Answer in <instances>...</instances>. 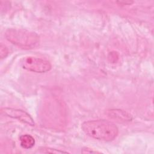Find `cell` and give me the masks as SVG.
Masks as SVG:
<instances>
[{"label": "cell", "mask_w": 154, "mask_h": 154, "mask_svg": "<svg viewBox=\"0 0 154 154\" xmlns=\"http://www.w3.org/2000/svg\"><path fill=\"white\" fill-rule=\"evenodd\" d=\"M40 153H67V152L63 151V150H60L58 149H51L49 147H42L39 149Z\"/></svg>", "instance_id": "7"}, {"label": "cell", "mask_w": 154, "mask_h": 154, "mask_svg": "<svg viewBox=\"0 0 154 154\" xmlns=\"http://www.w3.org/2000/svg\"><path fill=\"white\" fill-rule=\"evenodd\" d=\"M107 114L112 119L118 122H129L132 120V116L126 111L119 109H112L108 111Z\"/></svg>", "instance_id": "5"}, {"label": "cell", "mask_w": 154, "mask_h": 154, "mask_svg": "<svg viewBox=\"0 0 154 154\" xmlns=\"http://www.w3.org/2000/svg\"><path fill=\"white\" fill-rule=\"evenodd\" d=\"M81 128L89 137L104 141L114 140L119 134L118 128L115 124L105 120L85 122L82 124Z\"/></svg>", "instance_id": "1"}, {"label": "cell", "mask_w": 154, "mask_h": 154, "mask_svg": "<svg viewBox=\"0 0 154 154\" xmlns=\"http://www.w3.org/2000/svg\"><path fill=\"white\" fill-rule=\"evenodd\" d=\"M21 65L23 69L36 73H45L51 69V64L49 61L32 56L22 58Z\"/></svg>", "instance_id": "3"}, {"label": "cell", "mask_w": 154, "mask_h": 154, "mask_svg": "<svg viewBox=\"0 0 154 154\" xmlns=\"http://www.w3.org/2000/svg\"><path fill=\"white\" fill-rule=\"evenodd\" d=\"M117 2H119L120 4H123V5H131L133 2L126 1H117Z\"/></svg>", "instance_id": "10"}, {"label": "cell", "mask_w": 154, "mask_h": 154, "mask_svg": "<svg viewBox=\"0 0 154 154\" xmlns=\"http://www.w3.org/2000/svg\"><path fill=\"white\" fill-rule=\"evenodd\" d=\"M8 54V49L7 48L2 45V43L1 44V46H0V57L1 59H3L4 58H5L7 55Z\"/></svg>", "instance_id": "8"}, {"label": "cell", "mask_w": 154, "mask_h": 154, "mask_svg": "<svg viewBox=\"0 0 154 154\" xmlns=\"http://www.w3.org/2000/svg\"><path fill=\"white\" fill-rule=\"evenodd\" d=\"M5 36L8 42L25 49H34L40 42L37 34L23 29H8L5 32Z\"/></svg>", "instance_id": "2"}, {"label": "cell", "mask_w": 154, "mask_h": 154, "mask_svg": "<svg viewBox=\"0 0 154 154\" xmlns=\"http://www.w3.org/2000/svg\"><path fill=\"white\" fill-rule=\"evenodd\" d=\"M20 144L22 148L26 149H31L35 144L34 138L29 134L22 135L19 138Z\"/></svg>", "instance_id": "6"}, {"label": "cell", "mask_w": 154, "mask_h": 154, "mask_svg": "<svg viewBox=\"0 0 154 154\" xmlns=\"http://www.w3.org/2000/svg\"><path fill=\"white\" fill-rule=\"evenodd\" d=\"M81 152H82V153H100V152H98V151H96V150H91V149H89V148H88V147H84V148H83V149L81 150Z\"/></svg>", "instance_id": "9"}, {"label": "cell", "mask_w": 154, "mask_h": 154, "mask_svg": "<svg viewBox=\"0 0 154 154\" xmlns=\"http://www.w3.org/2000/svg\"><path fill=\"white\" fill-rule=\"evenodd\" d=\"M1 111L4 115L17 119L30 126H34L35 125L34 120L30 115L22 109L12 108H3L1 109Z\"/></svg>", "instance_id": "4"}]
</instances>
